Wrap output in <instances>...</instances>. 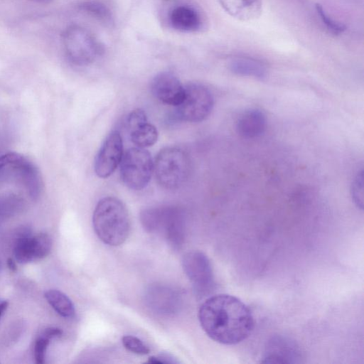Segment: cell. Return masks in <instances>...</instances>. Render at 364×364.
I'll list each match as a JSON object with an SVG mask.
<instances>
[{"mask_svg":"<svg viewBox=\"0 0 364 364\" xmlns=\"http://www.w3.org/2000/svg\"><path fill=\"white\" fill-rule=\"evenodd\" d=\"M44 296L50 306L61 316L70 318L75 315L72 301L62 291L50 289L45 292Z\"/></svg>","mask_w":364,"mask_h":364,"instance_id":"obj_19","label":"cell"},{"mask_svg":"<svg viewBox=\"0 0 364 364\" xmlns=\"http://www.w3.org/2000/svg\"><path fill=\"white\" fill-rule=\"evenodd\" d=\"M266 127L264 114L258 109L244 112L236 123L237 133L242 137L252 139L261 135Z\"/></svg>","mask_w":364,"mask_h":364,"instance_id":"obj_14","label":"cell"},{"mask_svg":"<svg viewBox=\"0 0 364 364\" xmlns=\"http://www.w3.org/2000/svg\"><path fill=\"white\" fill-rule=\"evenodd\" d=\"M92 224L100 240L111 246L123 244L130 231V219L125 205L112 196L98 201L93 212Z\"/></svg>","mask_w":364,"mask_h":364,"instance_id":"obj_2","label":"cell"},{"mask_svg":"<svg viewBox=\"0 0 364 364\" xmlns=\"http://www.w3.org/2000/svg\"><path fill=\"white\" fill-rule=\"evenodd\" d=\"M127 127L132 142L137 147L151 146L157 141L156 128L149 122L146 113L141 109H134L129 114Z\"/></svg>","mask_w":364,"mask_h":364,"instance_id":"obj_12","label":"cell"},{"mask_svg":"<svg viewBox=\"0 0 364 364\" xmlns=\"http://www.w3.org/2000/svg\"><path fill=\"white\" fill-rule=\"evenodd\" d=\"M63 331L57 327H49L46 328L41 336H44L49 340L55 338H59L62 336Z\"/></svg>","mask_w":364,"mask_h":364,"instance_id":"obj_29","label":"cell"},{"mask_svg":"<svg viewBox=\"0 0 364 364\" xmlns=\"http://www.w3.org/2000/svg\"><path fill=\"white\" fill-rule=\"evenodd\" d=\"M14 253L16 261L26 264L36 260L33 236L23 232L15 242Z\"/></svg>","mask_w":364,"mask_h":364,"instance_id":"obj_20","label":"cell"},{"mask_svg":"<svg viewBox=\"0 0 364 364\" xmlns=\"http://www.w3.org/2000/svg\"><path fill=\"white\" fill-rule=\"evenodd\" d=\"M147 363L154 364L162 363H176L178 361L175 360L173 358L168 354H161L157 356H151L149 358Z\"/></svg>","mask_w":364,"mask_h":364,"instance_id":"obj_28","label":"cell"},{"mask_svg":"<svg viewBox=\"0 0 364 364\" xmlns=\"http://www.w3.org/2000/svg\"><path fill=\"white\" fill-rule=\"evenodd\" d=\"M14 165L19 169L30 196L33 198H37L39 194L41 184L36 168L22 156Z\"/></svg>","mask_w":364,"mask_h":364,"instance_id":"obj_18","label":"cell"},{"mask_svg":"<svg viewBox=\"0 0 364 364\" xmlns=\"http://www.w3.org/2000/svg\"><path fill=\"white\" fill-rule=\"evenodd\" d=\"M205 333L224 345L237 344L248 338L255 327L250 308L236 296L220 294L208 298L198 311Z\"/></svg>","mask_w":364,"mask_h":364,"instance_id":"obj_1","label":"cell"},{"mask_svg":"<svg viewBox=\"0 0 364 364\" xmlns=\"http://www.w3.org/2000/svg\"><path fill=\"white\" fill-rule=\"evenodd\" d=\"M147 301L154 310L160 314H173L180 306V294L169 287L155 285L147 291Z\"/></svg>","mask_w":364,"mask_h":364,"instance_id":"obj_13","label":"cell"},{"mask_svg":"<svg viewBox=\"0 0 364 364\" xmlns=\"http://www.w3.org/2000/svg\"><path fill=\"white\" fill-rule=\"evenodd\" d=\"M79 7L95 18L104 23H110L112 19L109 8L100 0H86Z\"/></svg>","mask_w":364,"mask_h":364,"instance_id":"obj_21","label":"cell"},{"mask_svg":"<svg viewBox=\"0 0 364 364\" xmlns=\"http://www.w3.org/2000/svg\"><path fill=\"white\" fill-rule=\"evenodd\" d=\"M230 15L242 20L255 17L260 11L261 0H218Z\"/></svg>","mask_w":364,"mask_h":364,"instance_id":"obj_17","label":"cell"},{"mask_svg":"<svg viewBox=\"0 0 364 364\" xmlns=\"http://www.w3.org/2000/svg\"><path fill=\"white\" fill-rule=\"evenodd\" d=\"M157 183L163 188L174 190L183 186L190 173V161L181 149L168 146L162 149L154 163Z\"/></svg>","mask_w":364,"mask_h":364,"instance_id":"obj_4","label":"cell"},{"mask_svg":"<svg viewBox=\"0 0 364 364\" xmlns=\"http://www.w3.org/2000/svg\"><path fill=\"white\" fill-rule=\"evenodd\" d=\"M7 266H8L9 269L12 272H14L17 269L16 264L15 262L14 261V259L11 258H9L7 259Z\"/></svg>","mask_w":364,"mask_h":364,"instance_id":"obj_30","label":"cell"},{"mask_svg":"<svg viewBox=\"0 0 364 364\" xmlns=\"http://www.w3.org/2000/svg\"><path fill=\"white\" fill-rule=\"evenodd\" d=\"M214 98L205 85L191 82L185 86V96L176 106L178 119L188 122H200L205 119L213 108Z\"/></svg>","mask_w":364,"mask_h":364,"instance_id":"obj_7","label":"cell"},{"mask_svg":"<svg viewBox=\"0 0 364 364\" xmlns=\"http://www.w3.org/2000/svg\"><path fill=\"white\" fill-rule=\"evenodd\" d=\"M36 260L46 257L50 252L52 241L46 233H39L33 236Z\"/></svg>","mask_w":364,"mask_h":364,"instance_id":"obj_22","label":"cell"},{"mask_svg":"<svg viewBox=\"0 0 364 364\" xmlns=\"http://www.w3.org/2000/svg\"><path fill=\"white\" fill-rule=\"evenodd\" d=\"M122 342L127 350L138 355H146L150 351L149 347L141 339L133 336H123Z\"/></svg>","mask_w":364,"mask_h":364,"instance_id":"obj_24","label":"cell"},{"mask_svg":"<svg viewBox=\"0 0 364 364\" xmlns=\"http://www.w3.org/2000/svg\"><path fill=\"white\" fill-rule=\"evenodd\" d=\"M350 193L352 199L355 203V205L360 208H363V171L361 170L359 171L355 177L354 178L351 188Z\"/></svg>","mask_w":364,"mask_h":364,"instance_id":"obj_25","label":"cell"},{"mask_svg":"<svg viewBox=\"0 0 364 364\" xmlns=\"http://www.w3.org/2000/svg\"><path fill=\"white\" fill-rule=\"evenodd\" d=\"M151 90L153 95L161 102L176 107L185 96V86L170 72L157 74L151 80Z\"/></svg>","mask_w":364,"mask_h":364,"instance_id":"obj_11","label":"cell"},{"mask_svg":"<svg viewBox=\"0 0 364 364\" xmlns=\"http://www.w3.org/2000/svg\"><path fill=\"white\" fill-rule=\"evenodd\" d=\"M316 10L326 29L334 35H339L345 31V26L332 19L325 11L321 5L317 4Z\"/></svg>","mask_w":364,"mask_h":364,"instance_id":"obj_23","label":"cell"},{"mask_svg":"<svg viewBox=\"0 0 364 364\" xmlns=\"http://www.w3.org/2000/svg\"><path fill=\"white\" fill-rule=\"evenodd\" d=\"M50 340L40 336L34 345V358L37 364H43L46 361V353Z\"/></svg>","mask_w":364,"mask_h":364,"instance_id":"obj_26","label":"cell"},{"mask_svg":"<svg viewBox=\"0 0 364 364\" xmlns=\"http://www.w3.org/2000/svg\"><path fill=\"white\" fill-rule=\"evenodd\" d=\"M21 156L16 152H9L0 156V169L8 165L15 164Z\"/></svg>","mask_w":364,"mask_h":364,"instance_id":"obj_27","label":"cell"},{"mask_svg":"<svg viewBox=\"0 0 364 364\" xmlns=\"http://www.w3.org/2000/svg\"><path fill=\"white\" fill-rule=\"evenodd\" d=\"M182 267L198 296H206L213 291L215 286L213 268L208 257L203 252H187L183 257Z\"/></svg>","mask_w":364,"mask_h":364,"instance_id":"obj_8","label":"cell"},{"mask_svg":"<svg viewBox=\"0 0 364 364\" xmlns=\"http://www.w3.org/2000/svg\"><path fill=\"white\" fill-rule=\"evenodd\" d=\"M63 44L68 59L74 64L84 66L94 63L103 53V47L87 28L74 25L63 35Z\"/></svg>","mask_w":364,"mask_h":364,"instance_id":"obj_5","label":"cell"},{"mask_svg":"<svg viewBox=\"0 0 364 364\" xmlns=\"http://www.w3.org/2000/svg\"><path fill=\"white\" fill-rule=\"evenodd\" d=\"M154 162L150 153L144 148L134 147L123 154L120 162V176L130 189L139 191L150 181Z\"/></svg>","mask_w":364,"mask_h":364,"instance_id":"obj_6","label":"cell"},{"mask_svg":"<svg viewBox=\"0 0 364 364\" xmlns=\"http://www.w3.org/2000/svg\"><path fill=\"white\" fill-rule=\"evenodd\" d=\"M229 69L235 75L262 79L267 75L266 65L252 57L235 56L228 63Z\"/></svg>","mask_w":364,"mask_h":364,"instance_id":"obj_16","label":"cell"},{"mask_svg":"<svg viewBox=\"0 0 364 364\" xmlns=\"http://www.w3.org/2000/svg\"><path fill=\"white\" fill-rule=\"evenodd\" d=\"M123 156V141L120 133L112 131L101 145L95 159L94 169L102 178L111 176L120 164Z\"/></svg>","mask_w":364,"mask_h":364,"instance_id":"obj_9","label":"cell"},{"mask_svg":"<svg viewBox=\"0 0 364 364\" xmlns=\"http://www.w3.org/2000/svg\"><path fill=\"white\" fill-rule=\"evenodd\" d=\"M171 26L182 32H195L202 25L198 12L189 6H178L171 10L169 14Z\"/></svg>","mask_w":364,"mask_h":364,"instance_id":"obj_15","label":"cell"},{"mask_svg":"<svg viewBox=\"0 0 364 364\" xmlns=\"http://www.w3.org/2000/svg\"><path fill=\"white\" fill-rule=\"evenodd\" d=\"M9 303L7 301H4L0 303V319L2 316V315L6 311L7 307H8Z\"/></svg>","mask_w":364,"mask_h":364,"instance_id":"obj_31","label":"cell"},{"mask_svg":"<svg viewBox=\"0 0 364 364\" xmlns=\"http://www.w3.org/2000/svg\"><path fill=\"white\" fill-rule=\"evenodd\" d=\"M303 355L297 343L291 338L277 335L267 342L261 358L264 363H301Z\"/></svg>","mask_w":364,"mask_h":364,"instance_id":"obj_10","label":"cell"},{"mask_svg":"<svg viewBox=\"0 0 364 364\" xmlns=\"http://www.w3.org/2000/svg\"><path fill=\"white\" fill-rule=\"evenodd\" d=\"M30 1H36L38 3H43V4H49L51 1H53V0H30Z\"/></svg>","mask_w":364,"mask_h":364,"instance_id":"obj_32","label":"cell"},{"mask_svg":"<svg viewBox=\"0 0 364 364\" xmlns=\"http://www.w3.org/2000/svg\"><path fill=\"white\" fill-rule=\"evenodd\" d=\"M139 218L146 232L161 235L175 249L183 245L186 217L180 208L173 205L147 208L140 213Z\"/></svg>","mask_w":364,"mask_h":364,"instance_id":"obj_3","label":"cell"}]
</instances>
